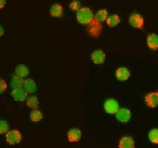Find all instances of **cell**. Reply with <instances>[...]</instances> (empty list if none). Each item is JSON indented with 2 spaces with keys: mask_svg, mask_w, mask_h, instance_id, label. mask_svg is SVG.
<instances>
[{
  "mask_svg": "<svg viewBox=\"0 0 158 148\" xmlns=\"http://www.w3.org/2000/svg\"><path fill=\"white\" fill-rule=\"evenodd\" d=\"M94 15L93 11L89 8L82 7L76 13V20L79 23L82 25L89 26L94 21Z\"/></svg>",
  "mask_w": 158,
  "mask_h": 148,
  "instance_id": "6da1fadb",
  "label": "cell"
},
{
  "mask_svg": "<svg viewBox=\"0 0 158 148\" xmlns=\"http://www.w3.org/2000/svg\"><path fill=\"white\" fill-rule=\"evenodd\" d=\"M128 23L130 26L135 29H141L143 28L144 24H145V20L143 16L138 13H133L129 16L128 18Z\"/></svg>",
  "mask_w": 158,
  "mask_h": 148,
  "instance_id": "7a4b0ae2",
  "label": "cell"
},
{
  "mask_svg": "<svg viewBox=\"0 0 158 148\" xmlns=\"http://www.w3.org/2000/svg\"><path fill=\"white\" fill-rule=\"evenodd\" d=\"M6 142L11 146L18 145L22 142L23 136L22 133L17 129H12L9 130L8 133L5 134Z\"/></svg>",
  "mask_w": 158,
  "mask_h": 148,
  "instance_id": "3957f363",
  "label": "cell"
},
{
  "mask_svg": "<svg viewBox=\"0 0 158 148\" xmlns=\"http://www.w3.org/2000/svg\"><path fill=\"white\" fill-rule=\"evenodd\" d=\"M120 109L119 104L116 99L113 98L107 99L104 103V109L106 113L109 115H115Z\"/></svg>",
  "mask_w": 158,
  "mask_h": 148,
  "instance_id": "277c9868",
  "label": "cell"
},
{
  "mask_svg": "<svg viewBox=\"0 0 158 148\" xmlns=\"http://www.w3.org/2000/svg\"><path fill=\"white\" fill-rule=\"evenodd\" d=\"M146 105L150 109H156L158 107V90L152 91L145 95L144 98Z\"/></svg>",
  "mask_w": 158,
  "mask_h": 148,
  "instance_id": "5b68a950",
  "label": "cell"
},
{
  "mask_svg": "<svg viewBox=\"0 0 158 148\" xmlns=\"http://www.w3.org/2000/svg\"><path fill=\"white\" fill-rule=\"evenodd\" d=\"M115 117H116V119L121 123H127L131 120L132 113L130 111V109L127 108H120L115 114Z\"/></svg>",
  "mask_w": 158,
  "mask_h": 148,
  "instance_id": "8992f818",
  "label": "cell"
},
{
  "mask_svg": "<svg viewBox=\"0 0 158 148\" xmlns=\"http://www.w3.org/2000/svg\"><path fill=\"white\" fill-rule=\"evenodd\" d=\"M102 28H103V26H102L101 23H99V22H98L95 19H94V21L88 26L87 32H88L89 35L91 37L95 38V37H98L100 35L102 31Z\"/></svg>",
  "mask_w": 158,
  "mask_h": 148,
  "instance_id": "52a82bcc",
  "label": "cell"
},
{
  "mask_svg": "<svg viewBox=\"0 0 158 148\" xmlns=\"http://www.w3.org/2000/svg\"><path fill=\"white\" fill-rule=\"evenodd\" d=\"M91 60L94 64L95 65H102L104 64L106 59V54L104 53V51L100 49L94 50L90 55Z\"/></svg>",
  "mask_w": 158,
  "mask_h": 148,
  "instance_id": "ba28073f",
  "label": "cell"
},
{
  "mask_svg": "<svg viewBox=\"0 0 158 148\" xmlns=\"http://www.w3.org/2000/svg\"><path fill=\"white\" fill-rule=\"evenodd\" d=\"M130 76H131L130 70H128V68L125 66H120L115 70V77L118 80L121 82L127 81L130 78Z\"/></svg>",
  "mask_w": 158,
  "mask_h": 148,
  "instance_id": "9c48e42d",
  "label": "cell"
},
{
  "mask_svg": "<svg viewBox=\"0 0 158 148\" xmlns=\"http://www.w3.org/2000/svg\"><path fill=\"white\" fill-rule=\"evenodd\" d=\"M82 138V132L80 128L72 127L67 132V140L70 142H78Z\"/></svg>",
  "mask_w": 158,
  "mask_h": 148,
  "instance_id": "30bf717a",
  "label": "cell"
},
{
  "mask_svg": "<svg viewBox=\"0 0 158 148\" xmlns=\"http://www.w3.org/2000/svg\"><path fill=\"white\" fill-rule=\"evenodd\" d=\"M147 46L152 51L158 50V35L154 32H151L147 36Z\"/></svg>",
  "mask_w": 158,
  "mask_h": 148,
  "instance_id": "8fae6325",
  "label": "cell"
},
{
  "mask_svg": "<svg viewBox=\"0 0 158 148\" xmlns=\"http://www.w3.org/2000/svg\"><path fill=\"white\" fill-rule=\"evenodd\" d=\"M27 93L24 90L23 88H16V89H13L12 91V97L15 101L18 102H23L26 101V99H27Z\"/></svg>",
  "mask_w": 158,
  "mask_h": 148,
  "instance_id": "7c38bea8",
  "label": "cell"
},
{
  "mask_svg": "<svg viewBox=\"0 0 158 148\" xmlns=\"http://www.w3.org/2000/svg\"><path fill=\"white\" fill-rule=\"evenodd\" d=\"M118 148H135L134 139L130 136H123L118 142Z\"/></svg>",
  "mask_w": 158,
  "mask_h": 148,
  "instance_id": "4fadbf2b",
  "label": "cell"
},
{
  "mask_svg": "<svg viewBox=\"0 0 158 148\" xmlns=\"http://www.w3.org/2000/svg\"><path fill=\"white\" fill-rule=\"evenodd\" d=\"M23 89L26 91L27 94H34L35 92L37 89V87H36V84L34 80L32 79H26L24 80L23 83Z\"/></svg>",
  "mask_w": 158,
  "mask_h": 148,
  "instance_id": "5bb4252c",
  "label": "cell"
},
{
  "mask_svg": "<svg viewBox=\"0 0 158 148\" xmlns=\"http://www.w3.org/2000/svg\"><path fill=\"white\" fill-rule=\"evenodd\" d=\"M50 15L52 18H60L63 15L64 9H63L62 5H60V3H54L52 4V7L50 8Z\"/></svg>",
  "mask_w": 158,
  "mask_h": 148,
  "instance_id": "9a60e30c",
  "label": "cell"
},
{
  "mask_svg": "<svg viewBox=\"0 0 158 148\" xmlns=\"http://www.w3.org/2000/svg\"><path fill=\"white\" fill-rule=\"evenodd\" d=\"M29 69L28 67L25 65H23V64H20V65H18L15 68V76H18L22 79H25L26 77H27V76L29 75Z\"/></svg>",
  "mask_w": 158,
  "mask_h": 148,
  "instance_id": "2e32d148",
  "label": "cell"
},
{
  "mask_svg": "<svg viewBox=\"0 0 158 148\" xmlns=\"http://www.w3.org/2000/svg\"><path fill=\"white\" fill-rule=\"evenodd\" d=\"M26 105L29 109H37L39 106V99L36 95H30L26 99Z\"/></svg>",
  "mask_w": 158,
  "mask_h": 148,
  "instance_id": "e0dca14e",
  "label": "cell"
},
{
  "mask_svg": "<svg viewBox=\"0 0 158 148\" xmlns=\"http://www.w3.org/2000/svg\"><path fill=\"white\" fill-rule=\"evenodd\" d=\"M120 22H121V18H120L119 15L112 14V15L109 16V18L106 20V23L109 27H115L120 23Z\"/></svg>",
  "mask_w": 158,
  "mask_h": 148,
  "instance_id": "ac0fdd59",
  "label": "cell"
},
{
  "mask_svg": "<svg viewBox=\"0 0 158 148\" xmlns=\"http://www.w3.org/2000/svg\"><path fill=\"white\" fill-rule=\"evenodd\" d=\"M24 80L23 79L20 78L17 76H13V78L11 80L10 86L13 89H16V88H22L23 87Z\"/></svg>",
  "mask_w": 158,
  "mask_h": 148,
  "instance_id": "d6986e66",
  "label": "cell"
},
{
  "mask_svg": "<svg viewBox=\"0 0 158 148\" xmlns=\"http://www.w3.org/2000/svg\"><path fill=\"white\" fill-rule=\"evenodd\" d=\"M29 117H30L31 122H41L43 118V114L39 109H32L31 112L30 113Z\"/></svg>",
  "mask_w": 158,
  "mask_h": 148,
  "instance_id": "ffe728a7",
  "label": "cell"
},
{
  "mask_svg": "<svg viewBox=\"0 0 158 148\" xmlns=\"http://www.w3.org/2000/svg\"><path fill=\"white\" fill-rule=\"evenodd\" d=\"M109 18V12L106 9H100L98 10L94 15V19L97 20L99 23H103V22H106V20Z\"/></svg>",
  "mask_w": 158,
  "mask_h": 148,
  "instance_id": "44dd1931",
  "label": "cell"
},
{
  "mask_svg": "<svg viewBox=\"0 0 158 148\" xmlns=\"http://www.w3.org/2000/svg\"><path fill=\"white\" fill-rule=\"evenodd\" d=\"M148 140L154 145H158V128L155 127L149 131L148 133Z\"/></svg>",
  "mask_w": 158,
  "mask_h": 148,
  "instance_id": "7402d4cb",
  "label": "cell"
},
{
  "mask_svg": "<svg viewBox=\"0 0 158 148\" xmlns=\"http://www.w3.org/2000/svg\"><path fill=\"white\" fill-rule=\"evenodd\" d=\"M9 131V125L5 120H0V135L6 134Z\"/></svg>",
  "mask_w": 158,
  "mask_h": 148,
  "instance_id": "603a6c76",
  "label": "cell"
},
{
  "mask_svg": "<svg viewBox=\"0 0 158 148\" xmlns=\"http://www.w3.org/2000/svg\"><path fill=\"white\" fill-rule=\"evenodd\" d=\"M69 8L73 12H76L77 13L78 11L81 8L80 1L79 0H72L70 3V4H69Z\"/></svg>",
  "mask_w": 158,
  "mask_h": 148,
  "instance_id": "cb8c5ba5",
  "label": "cell"
},
{
  "mask_svg": "<svg viewBox=\"0 0 158 148\" xmlns=\"http://www.w3.org/2000/svg\"><path fill=\"white\" fill-rule=\"evenodd\" d=\"M8 88V84L3 79L0 78V94H3Z\"/></svg>",
  "mask_w": 158,
  "mask_h": 148,
  "instance_id": "d4e9b609",
  "label": "cell"
},
{
  "mask_svg": "<svg viewBox=\"0 0 158 148\" xmlns=\"http://www.w3.org/2000/svg\"><path fill=\"white\" fill-rule=\"evenodd\" d=\"M7 1L6 0H0V9H3L6 5Z\"/></svg>",
  "mask_w": 158,
  "mask_h": 148,
  "instance_id": "484cf974",
  "label": "cell"
},
{
  "mask_svg": "<svg viewBox=\"0 0 158 148\" xmlns=\"http://www.w3.org/2000/svg\"><path fill=\"white\" fill-rule=\"evenodd\" d=\"M3 34H4V28L2 25H0V37L3 36Z\"/></svg>",
  "mask_w": 158,
  "mask_h": 148,
  "instance_id": "4316f807",
  "label": "cell"
}]
</instances>
